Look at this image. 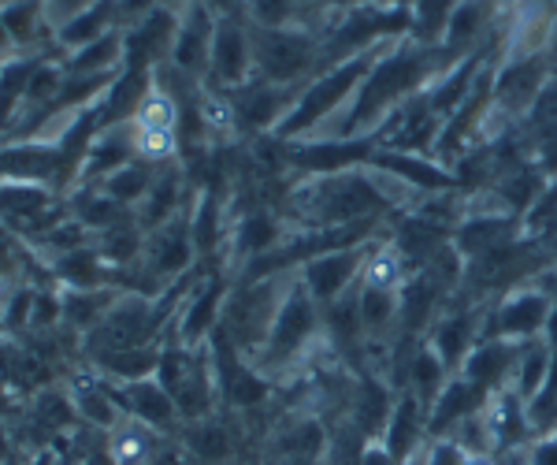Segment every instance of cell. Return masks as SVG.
Masks as SVG:
<instances>
[{"label":"cell","instance_id":"8","mask_svg":"<svg viewBox=\"0 0 557 465\" xmlns=\"http://www.w3.org/2000/svg\"><path fill=\"white\" fill-rule=\"evenodd\" d=\"M520 228H524V220L513 217V212L469 205L465 220L457 223V231H454V246L465 261H475V257L498 254V249L520 243V235H524Z\"/></svg>","mask_w":557,"mask_h":465},{"label":"cell","instance_id":"31","mask_svg":"<svg viewBox=\"0 0 557 465\" xmlns=\"http://www.w3.org/2000/svg\"><path fill=\"white\" fill-rule=\"evenodd\" d=\"M231 465H260V462H249V458H238V462H231Z\"/></svg>","mask_w":557,"mask_h":465},{"label":"cell","instance_id":"10","mask_svg":"<svg viewBox=\"0 0 557 465\" xmlns=\"http://www.w3.org/2000/svg\"><path fill=\"white\" fill-rule=\"evenodd\" d=\"M108 388H112L115 402H120L123 417H131V421H138V425L152 428V432L175 436V432H178V425H183L175 399L168 395V388H164V383H160L157 377L134 380V383H108Z\"/></svg>","mask_w":557,"mask_h":465},{"label":"cell","instance_id":"21","mask_svg":"<svg viewBox=\"0 0 557 465\" xmlns=\"http://www.w3.org/2000/svg\"><path fill=\"white\" fill-rule=\"evenodd\" d=\"M67 75H115L123 71V26L64 57Z\"/></svg>","mask_w":557,"mask_h":465},{"label":"cell","instance_id":"27","mask_svg":"<svg viewBox=\"0 0 557 465\" xmlns=\"http://www.w3.org/2000/svg\"><path fill=\"white\" fill-rule=\"evenodd\" d=\"M357 465H401V462L394 458L391 451H386L383 440H368L364 451H361V458H357Z\"/></svg>","mask_w":557,"mask_h":465},{"label":"cell","instance_id":"9","mask_svg":"<svg viewBox=\"0 0 557 465\" xmlns=\"http://www.w3.org/2000/svg\"><path fill=\"white\" fill-rule=\"evenodd\" d=\"M278 246H286V220L268 205H253L242 217L231 220L227 228V265H253L260 257L275 254Z\"/></svg>","mask_w":557,"mask_h":465},{"label":"cell","instance_id":"15","mask_svg":"<svg viewBox=\"0 0 557 465\" xmlns=\"http://www.w3.org/2000/svg\"><path fill=\"white\" fill-rule=\"evenodd\" d=\"M487 391H480L472 380H465L461 372L446 380V388L438 391V399L428 409V436H454V428L469 421L472 414H480L487 406Z\"/></svg>","mask_w":557,"mask_h":465},{"label":"cell","instance_id":"1","mask_svg":"<svg viewBox=\"0 0 557 465\" xmlns=\"http://www.w3.org/2000/svg\"><path fill=\"white\" fill-rule=\"evenodd\" d=\"M298 268H283V272H268V276H246L231 287L227 302L220 313V332L242 357H253L264 346L268 332H272V320L278 306H283L286 291H290Z\"/></svg>","mask_w":557,"mask_h":465},{"label":"cell","instance_id":"32","mask_svg":"<svg viewBox=\"0 0 557 465\" xmlns=\"http://www.w3.org/2000/svg\"><path fill=\"white\" fill-rule=\"evenodd\" d=\"M8 465H23V462H8Z\"/></svg>","mask_w":557,"mask_h":465},{"label":"cell","instance_id":"2","mask_svg":"<svg viewBox=\"0 0 557 465\" xmlns=\"http://www.w3.org/2000/svg\"><path fill=\"white\" fill-rule=\"evenodd\" d=\"M323 339V309L312 302V294L301 287V280L294 276L290 291H286L283 306H278L272 332H268L264 346L253 357V365L264 372L268 380H278L286 372H294L301 362H309V351H317Z\"/></svg>","mask_w":557,"mask_h":465},{"label":"cell","instance_id":"23","mask_svg":"<svg viewBox=\"0 0 557 465\" xmlns=\"http://www.w3.org/2000/svg\"><path fill=\"white\" fill-rule=\"evenodd\" d=\"M550 365H554V351L546 346V339H528L520 343L517 351V369H513V391L524 402H532L539 395V388L550 377Z\"/></svg>","mask_w":557,"mask_h":465},{"label":"cell","instance_id":"26","mask_svg":"<svg viewBox=\"0 0 557 465\" xmlns=\"http://www.w3.org/2000/svg\"><path fill=\"white\" fill-rule=\"evenodd\" d=\"M152 8H160V0H115V12H120L123 26H134L138 20H146Z\"/></svg>","mask_w":557,"mask_h":465},{"label":"cell","instance_id":"25","mask_svg":"<svg viewBox=\"0 0 557 465\" xmlns=\"http://www.w3.org/2000/svg\"><path fill=\"white\" fill-rule=\"evenodd\" d=\"M94 4H101V0H41L45 15H49V23L57 26V30L64 23L75 20V15H83L86 8H94Z\"/></svg>","mask_w":557,"mask_h":465},{"label":"cell","instance_id":"6","mask_svg":"<svg viewBox=\"0 0 557 465\" xmlns=\"http://www.w3.org/2000/svg\"><path fill=\"white\" fill-rule=\"evenodd\" d=\"M554 309V298L539 283H520V287L506 291L487 306V332L494 339H509V343H528L539 339L546 328V317Z\"/></svg>","mask_w":557,"mask_h":465},{"label":"cell","instance_id":"4","mask_svg":"<svg viewBox=\"0 0 557 465\" xmlns=\"http://www.w3.org/2000/svg\"><path fill=\"white\" fill-rule=\"evenodd\" d=\"M380 238H368V243H357V246H343V249H331V254H320V257H309L305 265H298V280L301 287L312 294L320 309H327L331 302H338L343 294H349L361 283L364 268H368V257L375 254Z\"/></svg>","mask_w":557,"mask_h":465},{"label":"cell","instance_id":"24","mask_svg":"<svg viewBox=\"0 0 557 465\" xmlns=\"http://www.w3.org/2000/svg\"><path fill=\"white\" fill-rule=\"evenodd\" d=\"M34 68H38V57H8L0 64V127H12V120L20 115L26 89H30Z\"/></svg>","mask_w":557,"mask_h":465},{"label":"cell","instance_id":"12","mask_svg":"<svg viewBox=\"0 0 557 465\" xmlns=\"http://www.w3.org/2000/svg\"><path fill=\"white\" fill-rule=\"evenodd\" d=\"M517 351H520V343H509V339L483 335L480 343L472 346V354L465 357L461 377H465V380H472L475 388L487 391V395H498V391L513 388Z\"/></svg>","mask_w":557,"mask_h":465},{"label":"cell","instance_id":"30","mask_svg":"<svg viewBox=\"0 0 557 465\" xmlns=\"http://www.w3.org/2000/svg\"><path fill=\"white\" fill-rule=\"evenodd\" d=\"M260 465H327V462H320V458H268Z\"/></svg>","mask_w":557,"mask_h":465},{"label":"cell","instance_id":"5","mask_svg":"<svg viewBox=\"0 0 557 465\" xmlns=\"http://www.w3.org/2000/svg\"><path fill=\"white\" fill-rule=\"evenodd\" d=\"M205 78L220 94H235L246 83H253V26L235 20L231 12L215 15L209 75Z\"/></svg>","mask_w":557,"mask_h":465},{"label":"cell","instance_id":"13","mask_svg":"<svg viewBox=\"0 0 557 465\" xmlns=\"http://www.w3.org/2000/svg\"><path fill=\"white\" fill-rule=\"evenodd\" d=\"M428 440H431L428 436V406L412 395V391H398V395H394L391 421H386V428H383L386 451H391L401 465H409L420 451H424Z\"/></svg>","mask_w":557,"mask_h":465},{"label":"cell","instance_id":"3","mask_svg":"<svg viewBox=\"0 0 557 465\" xmlns=\"http://www.w3.org/2000/svg\"><path fill=\"white\" fill-rule=\"evenodd\" d=\"M320 68V38L305 26H253V78L278 86H305Z\"/></svg>","mask_w":557,"mask_h":465},{"label":"cell","instance_id":"17","mask_svg":"<svg viewBox=\"0 0 557 465\" xmlns=\"http://www.w3.org/2000/svg\"><path fill=\"white\" fill-rule=\"evenodd\" d=\"M127 287H94V291H60L64 302V328L75 339H86L112 313L120 294Z\"/></svg>","mask_w":557,"mask_h":465},{"label":"cell","instance_id":"29","mask_svg":"<svg viewBox=\"0 0 557 465\" xmlns=\"http://www.w3.org/2000/svg\"><path fill=\"white\" fill-rule=\"evenodd\" d=\"M543 339H546V346L557 354V302H554V309H550V317H546V328H543Z\"/></svg>","mask_w":557,"mask_h":465},{"label":"cell","instance_id":"11","mask_svg":"<svg viewBox=\"0 0 557 465\" xmlns=\"http://www.w3.org/2000/svg\"><path fill=\"white\" fill-rule=\"evenodd\" d=\"M212 34H215V12L209 4L190 0L186 12L178 15V30H175V45H172L168 64L175 71H183L186 78H194V83H201V78L209 75Z\"/></svg>","mask_w":557,"mask_h":465},{"label":"cell","instance_id":"14","mask_svg":"<svg viewBox=\"0 0 557 465\" xmlns=\"http://www.w3.org/2000/svg\"><path fill=\"white\" fill-rule=\"evenodd\" d=\"M67 391H71V402H75V414H78V425L89 428V432H115L123 425V409L115 402L112 388L104 380H97L94 372H75L67 380Z\"/></svg>","mask_w":557,"mask_h":465},{"label":"cell","instance_id":"19","mask_svg":"<svg viewBox=\"0 0 557 465\" xmlns=\"http://www.w3.org/2000/svg\"><path fill=\"white\" fill-rule=\"evenodd\" d=\"M0 23H4L8 38H12L20 57H30V49H38L41 38L57 26L49 23L41 0H12V4L0 8Z\"/></svg>","mask_w":557,"mask_h":465},{"label":"cell","instance_id":"20","mask_svg":"<svg viewBox=\"0 0 557 465\" xmlns=\"http://www.w3.org/2000/svg\"><path fill=\"white\" fill-rule=\"evenodd\" d=\"M160 172V164H149V160H127L123 168H115L112 175H104L101 183H94L97 191L108 194L112 201H120L123 209H138L141 201H146V194H149V186H152V179H157Z\"/></svg>","mask_w":557,"mask_h":465},{"label":"cell","instance_id":"16","mask_svg":"<svg viewBox=\"0 0 557 465\" xmlns=\"http://www.w3.org/2000/svg\"><path fill=\"white\" fill-rule=\"evenodd\" d=\"M160 351L164 346H131V351H108L86 357L89 372L104 383H134V380H149L160 369Z\"/></svg>","mask_w":557,"mask_h":465},{"label":"cell","instance_id":"7","mask_svg":"<svg viewBox=\"0 0 557 465\" xmlns=\"http://www.w3.org/2000/svg\"><path fill=\"white\" fill-rule=\"evenodd\" d=\"M175 440L197 465H231L246 458V425L227 409L201 417V421L178 425Z\"/></svg>","mask_w":557,"mask_h":465},{"label":"cell","instance_id":"22","mask_svg":"<svg viewBox=\"0 0 557 465\" xmlns=\"http://www.w3.org/2000/svg\"><path fill=\"white\" fill-rule=\"evenodd\" d=\"M108 30H120V12H115V0H101V4L86 8L83 15H75L71 23H64L57 30V41L64 45L67 52L83 49V45L104 38Z\"/></svg>","mask_w":557,"mask_h":465},{"label":"cell","instance_id":"18","mask_svg":"<svg viewBox=\"0 0 557 465\" xmlns=\"http://www.w3.org/2000/svg\"><path fill=\"white\" fill-rule=\"evenodd\" d=\"M454 372L446 369V362L431 351L428 339H420L417 346H412L409 362H406V372H401V391H412L424 406L431 409V402L438 399V391L446 388V380H450Z\"/></svg>","mask_w":557,"mask_h":465},{"label":"cell","instance_id":"28","mask_svg":"<svg viewBox=\"0 0 557 465\" xmlns=\"http://www.w3.org/2000/svg\"><path fill=\"white\" fill-rule=\"evenodd\" d=\"M535 283H539V287H543V291L550 294V298L557 302V261L546 265L543 272H539V280H535Z\"/></svg>","mask_w":557,"mask_h":465}]
</instances>
